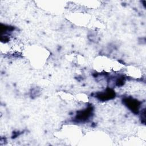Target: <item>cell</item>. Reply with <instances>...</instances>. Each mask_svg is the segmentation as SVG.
Returning a JSON list of instances; mask_svg holds the SVG:
<instances>
[{"instance_id":"2","label":"cell","mask_w":146,"mask_h":146,"mask_svg":"<svg viewBox=\"0 0 146 146\" xmlns=\"http://www.w3.org/2000/svg\"><path fill=\"white\" fill-rule=\"evenodd\" d=\"M92 111V108L91 107H89L84 110L79 111L76 116V119L79 121H86L91 116Z\"/></svg>"},{"instance_id":"1","label":"cell","mask_w":146,"mask_h":146,"mask_svg":"<svg viewBox=\"0 0 146 146\" xmlns=\"http://www.w3.org/2000/svg\"><path fill=\"white\" fill-rule=\"evenodd\" d=\"M124 103L133 113H137L140 107V103L137 100L132 98H126L124 99Z\"/></svg>"},{"instance_id":"3","label":"cell","mask_w":146,"mask_h":146,"mask_svg":"<svg viewBox=\"0 0 146 146\" xmlns=\"http://www.w3.org/2000/svg\"><path fill=\"white\" fill-rule=\"evenodd\" d=\"M115 92L110 89L107 90L106 91L100 92L96 96L100 99L102 100H107L111 99H112L115 97Z\"/></svg>"}]
</instances>
